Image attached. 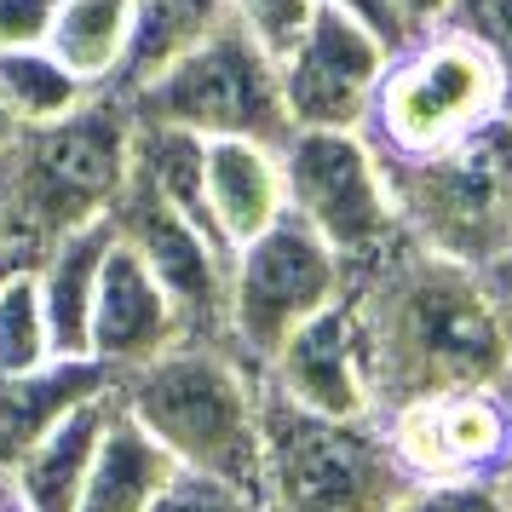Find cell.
Listing matches in <instances>:
<instances>
[{"instance_id":"1","label":"cell","mask_w":512,"mask_h":512,"mask_svg":"<svg viewBox=\"0 0 512 512\" xmlns=\"http://www.w3.org/2000/svg\"><path fill=\"white\" fill-rule=\"evenodd\" d=\"M374 415L461 386H512V300L501 271H478L403 231L346 271Z\"/></svg>"},{"instance_id":"2","label":"cell","mask_w":512,"mask_h":512,"mask_svg":"<svg viewBox=\"0 0 512 512\" xmlns=\"http://www.w3.org/2000/svg\"><path fill=\"white\" fill-rule=\"evenodd\" d=\"M127 415L179 466L259 495V369L225 340H173L110 380Z\"/></svg>"},{"instance_id":"3","label":"cell","mask_w":512,"mask_h":512,"mask_svg":"<svg viewBox=\"0 0 512 512\" xmlns=\"http://www.w3.org/2000/svg\"><path fill=\"white\" fill-rule=\"evenodd\" d=\"M133 167V110L110 87L75 104L70 116L18 127L12 150L0 156V231L29 259L52 236L93 225L116 208Z\"/></svg>"},{"instance_id":"4","label":"cell","mask_w":512,"mask_h":512,"mask_svg":"<svg viewBox=\"0 0 512 512\" xmlns=\"http://www.w3.org/2000/svg\"><path fill=\"white\" fill-rule=\"evenodd\" d=\"M507 110V75L495 70V58L466 29L420 24L380 64L363 139L374 144L380 162H420L472 139L484 121Z\"/></svg>"},{"instance_id":"5","label":"cell","mask_w":512,"mask_h":512,"mask_svg":"<svg viewBox=\"0 0 512 512\" xmlns=\"http://www.w3.org/2000/svg\"><path fill=\"white\" fill-rule=\"evenodd\" d=\"M415 484L386 449L380 420L311 415L259 380V507L265 512H386Z\"/></svg>"},{"instance_id":"6","label":"cell","mask_w":512,"mask_h":512,"mask_svg":"<svg viewBox=\"0 0 512 512\" xmlns=\"http://www.w3.org/2000/svg\"><path fill=\"white\" fill-rule=\"evenodd\" d=\"M403 231L478 271H501L512 254V110L472 139L420 162H386Z\"/></svg>"},{"instance_id":"7","label":"cell","mask_w":512,"mask_h":512,"mask_svg":"<svg viewBox=\"0 0 512 512\" xmlns=\"http://www.w3.org/2000/svg\"><path fill=\"white\" fill-rule=\"evenodd\" d=\"M121 98H127L133 121L179 127V133H196V139L282 144L294 133L288 110H282L277 58L236 18H225L213 35H202L179 58H167L162 70L144 75L139 87Z\"/></svg>"},{"instance_id":"8","label":"cell","mask_w":512,"mask_h":512,"mask_svg":"<svg viewBox=\"0 0 512 512\" xmlns=\"http://www.w3.org/2000/svg\"><path fill=\"white\" fill-rule=\"evenodd\" d=\"M282 202L340 254L346 271L369 265L386 242L403 236L386 162L357 127H294L277 144Z\"/></svg>"},{"instance_id":"9","label":"cell","mask_w":512,"mask_h":512,"mask_svg":"<svg viewBox=\"0 0 512 512\" xmlns=\"http://www.w3.org/2000/svg\"><path fill=\"white\" fill-rule=\"evenodd\" d=\"M346 294V265L305 219L282 208L265 231H254L231 254L225 282V340L254 369L271 363V351L323 305Z\"/></svg>"},{"instance_id":"10","label":"cell","mask_w":512,"mask_h":512,"mask_svg":"<svg viewBox=\"0 0 512 512\" xmlns=\"http://www.w3.org/2000/svg\"><path fill=\"white\" fill-rule=\"evenodd\" d=\"M116 236L144 259V271L162 282V294L179 311L185 340H225V282H231V254L213 242L196 219L162 202L150 185L127 173L116 208H110ZM231 346V340H225Z\"/></svg>"},{"instance_id":"11","label":"cell","mask_w":512,"mask_h":512,"mask_svg":"<svg viewBox=\"0 0 512 512\" xmlns=\"http://www.w3.org/2000/svg\"><path fill=\"white\" fill-rule=\"evenodd\" d=\"M386 449L409 478H489L512 449V386H461L380 409Z\"/></svg>"},{"instance_id":"12","label":"cell","mask_w":512,"mask_h":512,"mask_svg":"<svg viewBox=\"0 0 512 512\" xmlns=\"http://www.w3.org/2000/svg\"><path fill=\"white\" fill-rule=\"evenodd\" d=\"M386 52L392 47L374 29L346 18L340 6L317 0V12L300 29V41L277 58L288 127H357L363 133V116H369V98H374Z\"/></svg>"},{"instance_id":"13","label":"cell","mask_w":512,"mask_h":512,"mask_svg":"<svg viewBox=\"0 0 512 512\" xmlns=\"http://www.w3.org/2000/svg\"><path fill=\"white\" fill-rule=\"evenodd\" d=\"M259 380L277 397L300 403L311 415H334V420H369L374 415V392H369V369H363V340H357V317H351L346 294L334 305H323L317 317H305L259 369Z\"/></svg>"},{"instance_id":"14","label":"cell","mask_w":512,"mask_h":512,"mask_svg":"<svg viewBox=\"0 0 512 512\" xmlns=\"http://www.w3.org/2000/svg\"><path fill=\"white\" fill-rule=\"evenodd\" d=\"M173 340H185L173 300L162 294V282L144 271V259L116 236V248L104 254V271H98L87 357H98L110 374H127L150 363L156 351H167Z\"/></svg>"},{"instance_id":"15","label":"cell","mask_w":512,"mask_h":512,"mask_svg":"<svg viewBox=\"0 0 512 512\" xmlns=\"http://www.w3.org/2000/svg\"><path fill=\"white\" fill-rule=\"evenodd\" d=\"M116 248V225L110 213L93 225L52 236L41 254L29 259V277L47 311V334H52V357H87V323H93V294H98V271L104 254Z\"/></svg>"},{"instance_id":"16","label":"cell","mask_w":512,"mask_h":512,"mask_svg":"<svg viewBox=\"0 0 512 512\" xmlns=\"http://www.w3.org/2000/svg\"><path fill=\"white\" fill-rule=\"evenodd\" d=\"M202 202L208 225L225 248H242L254 231H265L288 202H282V167L277 144L254 139H208L202 150Z\"/></svg>"},{"instance_id":"17","label":"cell","mask_w":512,"mask_h":512,"mask_svg":"<svg viewBox=\"0 0 512 512\" xmlns=\"http://www.w3.org/2000/svg\"><path fill=\"white\" fill-rule=\"evenodd\" d=\"M110 380L116 374L104 369L98 357H52L41 369L0 374V472H12L24 461L75 403L110 392Z\"/></svg>"},{"instance_id":"18","label":"cell","mask_w":512,"mask_h":512,"mask_svg":"<svg viewBox=\"0 0 512 512\" xmlns=\"http://www.w3.org/2000/svg\"><path fill=\"white\" fill-rule=\"evenodd\" d=\"M104 420H110V392L75 403L70 415L6 472L12 489H18V501H24V512H75L81 484H87V466H93V449L104 438Z\"/></svg>"},{"instance_id":"19","label":"cell","mask_w":512,"mask_h":512,"mask_svg":"<svg viewBox=\"0 0 512 512\" xmlns=\"http://www.w3.org/2000/svg\"><path fill=\"white\" fill-rule=\"evenodd\" d=\"M173 466L179 461L110 397V420H104V438L93 449V466H87L75 512H144Z\"/></svg>"},{"instance_id":"20","label":"cell","mask_w":512,"mask_h":512,"mask_svg":"<svg viewBox=\"0 0 512 512\" xmlns=\"http://www.w3.org/2000/svg\"><path fill=\"white\" fill-rule=\"evenodd\" d=\"M127 35H133V0H58L41 47L70 64L87 87H110L127 58Z\"/></svg>"},{"instance_id":"21","label":"cell","mask_w":512,"mask_h":512,"mask_svg":"<svg viewBox=\"0 0 512 512\" xmlns=\"http://www.w3.org/2000/svg\"><path fill=\"white\" fill-rule=\"evenodd\" d=\"M225 18H231L225 0H133V35H127V58H121L110 93H133L144 75H156L167 58L196 47Z\"/></svg>"},{"instance_id":"22","label":"cell","mask_w":512,"mask_h":512,"mask_svg":"<svg viewBox=\"0 0 512 512\" xmlns=\"http://www.w3.org/2000/svg\"><path fill=\"white\" fill-rule=\"evenodd\" d=\"M87 93H93V87H87L70 64H58L47 47L0 52V104L12 110L18 127H41V121L70 116Z\"/></svg>"},{"instance_id":"23","label":"cell","mask_w":512,"mask_h":512,"mask_svg":"<svg viewBox=\"0 0 512 512\" xmlns=\"http://www.w3.org/2000/svg\"><path fill=\"white\" fill-rule=\"evenodd\" d=\"M41 363H52L47 311H41L29 265H18L0 282V374H24V369H41Z\"/></svg>"},{"instance_id":"24","label":"cell","mask_w":512,"mask_h":512,"mask_svg":"<svg viewBox=\"0 0 512 512\" xmlns=\"http://www.w3.org/2000/svg\"><path fill=\"white\" fill-rule=\"evenodd\" d=\"M144 512H265V507H259V495H248L231 478H213V472H196V466H173Z\"/></svg>"},{"instance_id":"25","label":"cell","mask_w":512,"mask_h":512,"mask_svg":"<svg viewBox=\"0 0 512 512\" xmlns=\"http://www.w3.org/2000/svg\"><path fill=\"white\" fill-rule=\"evenodd\" d=\"M386 512H507L495 478H420Z\"/></svg>"},{"instance_id":"26","label":"cell","mask_w":512,"mask_h":512,"mask_svg":"<svg viewBox=\"0 0 512 512\" xmlns=\"http://www.w3.org/2000/svg\"><path fill=\"white\" fill-rule=\"evenodd\" d=\"M438 24L466 29L495 58V70L507 75V98H512V0H449Z\"/></svg>"},{"instance_id":"27","label":"cell","mask_w":512,"mask_h":512,"mask_svg":"<svg viewBox=\"0 0 512 512\" xmlns=\"http://www.w3.org/2000/svg\"><path fill=\"white\" fill-rule=\"evenodd\" d=\"M225 6H231V18L248 29L271 58H282V52L294 47L300 29L311 24V12H317V0H225Z\"/></svg>"},{"instance_id":"28","label":"cell","mask_w":512,"mask_h":512,"mask_svg":"<svg viewBox=\"0 0 512 512\" xmlns=\"http://www.w3.org/2000/svg\"><path fill=\"white\" fill-rule=\"evenodd\" d=\"M58 0H0V52L12 47H41Z\"/></svg>"},{"instance_id":"29","label":"cell","mask_w":512,"mask_h":512,"mask_svg":"<svg viewBox=\"0 0 512 512\" xmlns=\"http://www.w3.org/2000/svg\"><path fill=\"white\" fill-rule=\"evenodd\" d=\"M323 6H340L346 18H357L363 29H374L386 47L409 41V18H403V6H397V0H323Z\"/></svg>"},{"instance_id":"30","label":"cell","mask_w":512,"mask_h":512,"mask_svg":"<svg viewBox=\"0 0 512 512\" xmlns=\"http://www.w3.org/2000/svg\"><path fill=\"white\" fill-rule=\"evenodd\" d=\"M397 6H403V18H409V29H420V24H438L449 0H397Z\"/></svg>"},{"instance_id":"31","label":"cell","mask_w":512,"mask_h":512,"mask_svg":"<svg viewBox=\"0 0 512 512\" xmlns=\"http://www.w3.org/2000/svg\"><path fill=\"white\" fill-rule=\"evenodd\" d=\"M18 265H29V254H24V248H12V242H0V282L12 277Z\"/></svg>"},{"instance_id":"32","label":"cell","mask_w":512,"mask_h":512,"mask_svg":"<svg viewBox=\"0 0 512 512\" xmlns=\"http://www.w3.org/2000/svg\"><path fill=\"white\" fill-rule=\"evenodd\" d=\"M489 478H495V484H501V501H507V512H512V449H507V461L495 466V472H489Z\"/></svg>"},{"instance_id":"33","label":"cell","mask_w":512,"mask_h":512,"mask_svg":"<svg viewBox=\"0 0 512 512\" xmlns=\"http://www.w3.org/2000/svg\"><path fill=\"white\" fill-rule=\"evenodd\" d=\"M12 139H18V121H12V110H6V104H0V156L12 150Z\"/></svg>"},{"instance_id":"34","label":"cell","mask_w":512,"mask_h":512,"mask_svg":"<svg viewBox=\"0 0 512 512\" xmlns=\"http://www.w3.org/2000/svg\"><path fill=\"white\" fill-rule=\"evenodd\" d=\"M0 512H24V501H18V489H12L6 472H0Z\"/></svg>"},{"instance_id":"35","label":"cell","mask_w":512,"mask_h":512,"mask_svg":"<svg viewBox=\"0 0 512 512\" xmlns=\"http://www.w3.org/2000/svg\"><path fill=\"white\" fill-rule=\"evenodd\" d=\"M501 282H507V300H512V254H507V265H501Z\"/></svg>"},{"instance_id":"36","label":"cell","mask_w":512,"mask_h":512,"mask_svg":"<svg viewBox=\"0 0 512 512\" xmlns=\"http://www.w3.org/2000/svg\"><path fill=\"white\" fill-rule=\"evenodd\" d=\"M0 242H6V231H0Z\"/></svg>"}]
</instances>
